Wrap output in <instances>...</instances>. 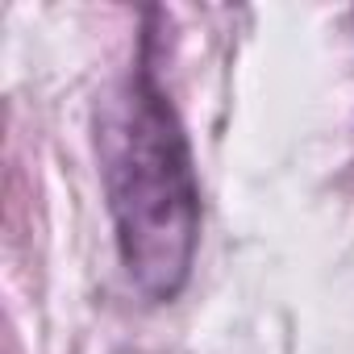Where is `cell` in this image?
I'll return each mask as SVG.
<instances>
[{"label":"cell","mask_w":354,"mask_h":354,"mask_svg":"<svg viewBox=\"0 0 354 354\" xmlns=\"http://www.w3.org/2000/svg\"><path fill=\"white\" fill-rule=\"evenodd\" d=\"M100 154L121 263L146 296L171 300L192 267L201 201L184 129L146 75L113 100Z\"/></svg>","instance_id":"obj_1"}]
</instances>
